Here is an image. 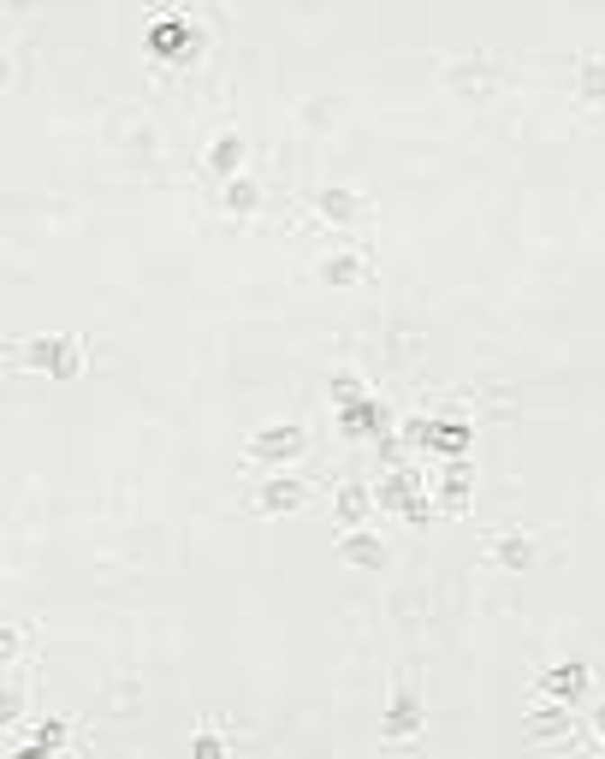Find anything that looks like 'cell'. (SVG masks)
Here are the masks:
<instances>
[{"instance_id": "1", "label": "cell", "mask_w": 605, "mask_h": 759, "mask_svg": "<svg viewBox=\"0 0 605 759\" xmlns=\"http://www.w3.org/2000/svg\"><path fill=\"white\" fill-rule=\"evenodd\" d=\"M149 54H155V59H190V54H196V30H190V18L160 13L155 30H149Z\"/></svg>"}, {"instance_id": "2", "label": "cell", "mask_w": 605, "mask_h": 759, "mask_svg": "<svg viewBox=\"0 0 605 759\" xmlns=\"http://www.w3.org/2000/svg\"><path fill=\"white\" fill-rule=\"evenodd\" d=\"M30 368H54V374H72L77 362H84V350H77V339H36L24 350Z\"/></svg>"}, {"instance_id": "3", "label": "cell", "mask_w": 605, "mask_h": 759, "mask_svg": "<svg viewBox=\"0 0 605 759\" xmlns=\"http://www.w3.org/2000/svg\"><path fill=\"white\" fill-rule=\"evenodd\" d=\"M487 552L504 570H522V564L534 558V534L528 529H499V534H487Z\"/></svg>"}, {"instance_id": "4", "label": "cell", "mask_w": 605, "mask_h": 759, "mask_svg": "<svg viewBox=\"0 0 605 759\" xmlns=\"http://www.w3.org/2000/svg\"><path fill=\"white\" fill-rule=\"evenodd\" d=\"M302 428H267V433H256V439H249V451H256V457H274V463H285V457H302Z\"/></svg>"}, {"instance_id": "5", "label": "cell", "mask_w": 605, "mask_h": 759, "mask_svg": "<svg viewBox=\"0 0 605 759\" xmlns=\"http://www.w3.org/2000/svg\"><path fill=\"white\" fill-rule=\"evenodd\" d=\"M421 730V700L410 694V688H398L392 694V712H386V742H398V736Z\"/></svg>"}, {"instance_id": "6", "label": "cell", "mask_w": 605, "mask_h": 759, "mask_svg": "<svg viewBox=\"0 0 605 759\" xmlns=\"http://www.w3.org/2000/svg\"><path fill=\"white\" fill-rule=\"evenodd\" d=\"M315 208H321L327 220H339V226H350L357 214H368V208H362V196H350V190H315Z\"/></svg>"}, {"instance_id": "7", "label": "cell", "mask_w": 605, "mask_h": 759, "mask_svg": "<svg viewBox=\"0 0 605 759\" xmlns=\"http://www.w3.org/2000/svg\"><path fill=\"white\" fill-rule=\"evenodd\" d=\"M540 688H546V694H558V700H576L582 688H588V671H582V664H558V671L540 676Z\"/></svg>"}, {"instance_id": "8", "label": "cell", "mask_w": 605, "mask_h": 759, "mask_svg": "<svg viewBox=\"0 0 605 759\" xmlns=\"http://www.w3.org/2000/svg\"><path fill=\"white\" fill-rule=\"evenodd\" d=\"M297 504H302V481H291V474L261 487V511H297Z\"/></svg>"}, {"instance_id": "9", "label": "cell", "mask_w": 605, "mask_h": 759, "mask_svg": "<svg viewBox=\"0 0 605 759\" xmlns=\"http://www.w3.org/2000/svg\"><path fill=\"white\" fill-rule=\"evenodd\" d=\"M345 558H350V564H368V570H380V564H386V546H380L375 534L350 529V534H345Z\"/></svg>"}, {"instance_id": "10", "label": "cell", "mask_w": 605, "mask_h": 759, "mask_svg": "<svg viewBox=\"0 0 605 759\" xmlns=\"http://www.w3.org/2000/svg\"><path fill=\"white\" fill-rule=\"evenodd\" d=\"M321 273H327L332 285H350V279L368 273V256H321Z\"/></svg>"}, {"instance_id": "11", "label": "cell", "mask_w": 605, "mask_h": 759, "mask_svg": "<svg viewBox=\"0 0 605 759\" xmlns=\"http://www.w3.org/2000/svg\"><path fill=\"white\" fill-rule=\"evenodd\" d=\"M238 160H244V143H238L231 131H226V137H214V149H208V167H214V172H231Z\"/></svg>"}, {"instance_id": "12", "label": "cell", "mask_w": 605, "mask_h": 759, "mask_svg": "<svg viewBox=\"0 0 605 759\" xmlns=\"http://www.w3.org/2000/svg\"><path fill=\"white\" fill-rule=\"evenodd\" d=\"M362 511H368V487L350 481V487L339 492V516H345V522H362Z\"/></svg>"}, {"instance_id": "13", "label": "cell", "mask_w": 605, "mask_h": 759, "mask_svg": "<svg viewBox=\"0 0 605 759\" xmlns=\"http://www.w3.org/2000/svg\"><path fill=\"white\" fill-rule=\"evenodd\" d=\"M469 499V463H451L446 469V504H463Z\"/></svg>"}, {"instance_id": "14", "label": "cell", "mask_w": 605, "mask_h": 759, "mask_svg": "<svg viewBox=\"0 0 605 759\" xmlns=\"http://www.w3.org/2000/svg\"><path fill=\"white\" fill-rule=\"evenodd\" d=\"M226 202H231V208H256V185H249V178H231Z\"/></svg>"}, {"instance_id": "15", "label": "cell", "mask_w": 605, "mask_h": 759, "mask_svg": "<svg viewBox=\"0 0 605 759\" xmlns=\"http://www.w3.org/2000/svg\"><path fill=\"white\" fill-rule=\"evenodd\" d=\"M196 754L202 759H220V754H226V742H220V736H196Z\"/></svg>"}, {"instance_id": "16", "label": "cell", "mask_w": 605, "mask_h": 759, "mask_svg": "<svg viewBox=\"0 0 605 759\" xmlns=\"http://www.w3.org/2000/svg\"><path fill=\"white\" fill-rule=\"evenodd\" d=\"M18 6H24V0H18Z\"/></svg>"}]
</instances>
